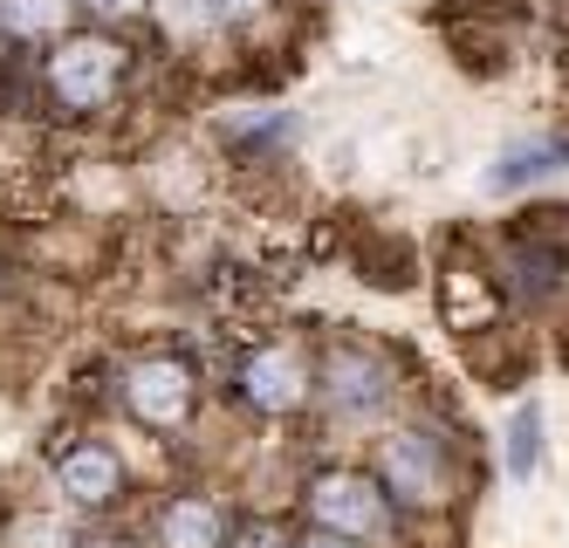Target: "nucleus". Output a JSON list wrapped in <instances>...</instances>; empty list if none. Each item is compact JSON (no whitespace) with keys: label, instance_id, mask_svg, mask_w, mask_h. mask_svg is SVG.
I'll use <instances>...</instances> for the list:
<instances>
[{"label":"nucleus","instance_id":"obj_13","mask_svg":"<svg viewBox=\"0 0 569 548\" xmlns=\"http://www.w3.org/2000/svg\"><path fill=\"white\" fill-rule=\"evenodd\" d=\"M90 8H97V14H131L138 0H90Z\"/></svg>","mask_w":569,"mask_h":548},{"label":"nucleus","instance_id":"obj_10","mask_svg":"<svg viewBox=\"0 0 569 548\" xmlns=\"http://www.w3.org/2000/svg\"><path fill=\"white\" fill-rule=\"evenodd\" d=\"M62 21V0H0V28L8 34H49Z\"/></svg>","mask_w":569,"mask_h":548},{"label":"nucleus","instance_id":"obj_6","mask_svg":"<svg viewBox=\"0 0 569 548\" xmlns=\"http://www.w3.org/2000/svg\"><path fill=\"white\" fill-rule=\"evenodd\" d=\"M62 487H69L76 500H110V494H117V459H110L103 446L69 452V459H62Z\"/></svg>","mask_w":569,"mask_h":548},{"label":"nucleus","instance_id":"obj_2","mask_svg":"<svg viewBox=\"0 0 569 548\" xmlns=\"http://www.w3.org/2000/svg\"><path fill=\"white\" fill-rule=\"evenodd\" d=\"M131 405L138 418H151V426H179L186 405H192V385L179 363H138L131 370Z\"/></svg>","mask_w":569,"mask_h":548},{"label":"nucleus","instance_id":"obj_9","mask_svg":"<svg viewBox=\"0 0 569 548\" xmlns=\"http://www.w3.org/2000/svg\"><path fill=\"white\" fill-rule=\"evenodd\" d=\"M330 391H337L343 405H378V370L363 363V357H337V363H330Z\"/></svg>","mask_w":569,"mask_h":548},{"label":"nucleus","instance_id":"obj_7","mask_svg":"<svg viewBox=\"0 0 569 548\" xmlns=\"http://www.w3.org/2000/svg\"><path fill=\"white\" fill-rule=\"evenodd\" d=\"M158 535H166V548H220V515L207 500H172Z\"/></svg>","mask_w":569,"mask_h":548},{"label":"nucleus","instance_id":"obj_4","mask_svg":"<svg viewBox=\"0 0 569 548\" xmlns=\"http://www.w3.org/2000/svg\"><path fill=\"white\" fill-rule=\"evenodd\" d=\"M385 480H391L405 500H432V494H439V467H432L426 439H412V432L385 439Z\"/></svg>","mask_w":569,"mask_h":548},{"label":"nucleus","instance_id":"obj_12","mask_svg":"<svg viewBox=\"0 0 569 548\" xmlns=\"http://www.w3.org/2000/svg\"><path fill=\"white\" fill-rule=\"evenodd\" d=\"M254 8H261V0H220V14H227V21H248Z\"/></svg>","mask_w":569,"mask_h":548},{"label":"nucleus","instance_id":"obj_5","mask_svg":"<svg viewBox=\"0 0 569 548\" xmlns=\"http://www.w3.org/2000/svg\"><path fill=\"white\" fill-rule=\"evenodd\" d=\"M248 391H254V405H261V411H289V405L302 398V363H296L289 350L254 357V363H248Z\"/></svg>","mask_w":569,"mask_h":548},{"label":"nucleus","instance_id":"obj_14","mask_svg":"<svg viewBox=\"0 0 569 548\" xmlns=\"http://www.w3.org/2000/svg\"><path fill=\"white\" fill-rule=\"evenodd\" d=\"M309 548H343V541H337V535H316V541H309Z\"/></svg>","mask_w":569,"mask_h":548},{"label":"nucleus","instance_id":"obj_11","mask_svg":"<svg viewBox=\"0 0 569 548\" xmlns=\"http://www.w3.org/2000/svg\"><path fill=\"white\" fill-rule=\"evenodd\" d=\"M166 21L172 28H199L207 21V0H166Z\"/></svg>","mask_w":569,"mask_h":548},{"label":"nucleus","instance_id":"obj_8","mask_svg":"<svg viewBox=\"0 0 569 548\" xmlns=\"http://www.w3.org/2000/svg\"><path fill=\"white\" fill-rule=\"evenodd\" d=\"M536 467H542V405H521L508 426V474L536 480Z\"/></svg>","mask_w":569,"mask_h":548},{"label":"nucleus","instance_id":"obj_1","mask_svg":"<svg viewBox=\"0 0 569 548\" xmlns=\"http://www.w3.org/2000/svg\"><path fill=\"white\" fill-rule=\"evenodd\" d=\"M49 82H56L62 103H97L117 82V49L110 41H69V49L49 62Z\"/></svg>","mask_w":569,"mask_h":548},{"label":"nucleus","instance_id":"obj_3","mask_svg":"<svg viewBox=\"0 0 569 548\" xmlns=\"http://www.w3.org/2000/svg\"><path fill=\"white\" fill-rule=\"evenodd\" d=\"M309 500H316V521H330L343 535H371L378 528V494H371V480H357V474L322 480Z\"/></svg>","mask_w":569,"mask_h":548}]
</instances>
